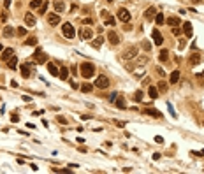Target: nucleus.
<instances>
[{
    "label": "nucleus",
    "instance_id": "obj_1",
    "mask_svg": "<svg viewBox=\"0 0 204 174\" xmlns=\"http://www.w3.org/2000/svg\"><path fill=\"white\" fill-rule=\"evenodd\" d=\"M79 69H81L79 72H81V76L84 78V79H90L93 74H95V65H93V63H90V62H84Z\"/></svg>",
    "mask_w": 204,
    "mask_h": 174
},
{
    "label": "nucleus",
    "instance_id": "obj_2",
    "mask_svg": "<svg viewBox=\"0 0 204 174\" xmlns=\"http://www.w3.org/2000/svg\"><path fill=\"white\" fill-rule=\"evenodd\" d=\"M62 33H63L67 39H74V37H76V30H74L72 23H63V25H62Z\"/></svg>",
    "mask_w": 204,
    "mask_h": 174
},
{
    "label": "nucleus",
    "instance_id": "obj_3",
    "mask_svg": "<svg viewBox=\"0 0 204 174\" xmlns=\"http://www.w3.org/2000/svg\"><path fill=\"white\" fill-rule=\"evenodd\" d=\"M109 84H111V83H109V78H107V76H99V78L95 79V86L100 88V90H106Z\"/></svg>",
    "mask_w": 204,
    "mask_h": 174
},
{
    "label": "nucleus",
    "instance_id": "obj_4",
    "mask_svg": "<svg viewBox=\"0 0 204 174\" xmlns=\"http://www.w3.org/2000/svg\"><path fill=\"white\" fill-rule=\"evenodd\" d=\"M79 37H81V41H92L93 39V30L92 28H88V27H83L81 32H79Z\"/></svg>",
    "mask_w": 204,
    "mask_h": 174
},
{
    "label": "nucleus",
    "instance_id": "obj_5",
    "mask_svg": "<svg viewBox=\"0 0 204 174\" xmlns=\"http://www.w3.org/2000/svg\"><path fill=\"white\" fill-rule=\"evenodd\" d=\"M116 16H118V20H120V21H123V23H129V21H130V18H132V16H130V12H129V11L125 9V7H122V9H118V12H116Z\"/></svg>",
    "mask_w": 204,
    "mask_h": 174
},
{
    "label": "nucleus",
    "instance_id": "obj_6",
    "mask_svg": "<svg viewBox=\"0 0 204 174\" xmlns=\"http://www.w3.org/2000/svg\"><path fill=\"white\" fill-rule=\"evenodd\" d=\"M33 62H35V63H46V62H48V55L42 53L41 49H37L35 55H33Z\"/></svg>",
    "mask_w": 204,
    "mask_h": 174
},
{
    "label": "nucleus",
    "instance_id": "obj_7",
    "mask_svg": "<svg viewBox=\"0 0 204 174\" xmlns=\"http://www.w3.org/2000/svg\"><path fill=\"white\" fill-rule=\"evenodd\" d=\"M48 23H49L51 27H56V25L60 23V14H58V12H51V14H48Z\"/></svg>",
    "mask_w": 204,
    "mask_h": 174
},
{
    "label": "nucleus",
    "instance_id": "obj_8",
    "mask_svg": "<svg viewBox=\"0 0 204 174\" xmlns=\"http://www.w3.org/2000/svg\"><path fill=\"white\" fill-rule=\"evenodd\" d=\"M151 37H153V42H155L157 46H162V44H164V35L158 30H153L151 32Z\"/></svg>",
    "mask_w": 204,
    "mask_h": 174
},
{
    "label": "nucleus",
    "instance_id": "obj_9",
    "mask_svg": "<svg viewBox=\"0 0 204 174\" xmlns=\"http://www.w3.org/2000/svg\"><path fill=\"white\" fill-rule=\"evenodd\" d=\"M155 16H157V9H155V7H148V9L144 11V20L146 21L155 20Z\"/></svg>",
    "mask_w": 204,
    "mask_h": 174
},
{
    "label": "nucleus",
    "instance_id": "obj_10",
    "mask_svg": "<svg viewBox=\"0 0 204 174\" xmlns=\"http://www.w3.org/2000/svg\"><path fill=\"white\" fill-rule=\"evenodd\" d=\"M137 56V48L132 46V48H129V49H125L123 51V58H135Z\"/></svg>",
    "mask_w": 204,
    "mask_h": 174
},
{
    "label": "nucleus",
    "instance_id": "obj_11",
    "mask_svg": "<svg viewBox=\"0 0 204 174\" xmlns=\"http://www.w3.org/2000/svg\"><path fill=\"white\" fill-rule=\"evenodd\" d=\"M53 5H55V12H58V14H62L65 11V2L63 0H55Z\"/></svg>",
    "mask_w": 204,
    "mask_h": 174
},
{
    "label": "nucleus",
    "instance_id": "obj_12",
    "mask_svg": "<svg viewBox=\"0 0 204 174\" xmlns=\"http://www.w3.org/2000/svg\"><path fill=\"white\" fill-rule=\"evenodd\" d=\"M25 23H27V27H35L37 20H35V16H33L32 12H27V14H25Z\"/></svg>",
    "mask_w": 204,
    "mask_h": 174
},
{
    "label": "nucleus",
    "instance_id": "obj_13",
    "mask_svg": "<svg viewBox=\"0 0 204 174\" xmlns=\"http://www.w3.org/2000/svg\"><path fill=\"white\" fill-rule=\"evenodd\" d=\"M107 39H109V42H111V44H114V46H116V44H120V35H118L114 30H111L109 33H107Z\"/></svg>",
    "mask_w": 204,
    "mask_h": 174
},
{
    "label": "nucleus",
    "instance_id": "obj_14",
    "mask_svg": "<svg viewBox=\"0 0 204 174\" xmlns=\"http://www.w3.org/2000/svg\"><path fill=\"white\" fill-rule=\"evenodd\" d=\"M12 55H14V49H12V48H5V49H2V60L7 62Z\"/></svg>",
    "mask_w": 204,
    "mask_h": 174
},
{
    "label": "nucleus",
    "instance_id": "obj_15",
    "mask_svg": "<svg viewBox=\"0 0 204 174\" xmlns=\"http://www.w3.org/2000/svg\"><path fill=\"white\" fill-rule=\"evenodd\" d=\"M20 72H21V76H23L25 79H28V78H30V74H32V71H30V67H28V65H21Z\"/></svg>",
    "mask_w": 204,
    "mask_h": 174
},
{
    "label": "nucleus",
    "instance_id": "obj_16",
    "mask_svg": "<svg viewBox=\"0 0 204 174\" xmlns=\"http://www.w3.org/2000/svg\"><path fill=\"white\" fill-rule=\"evenodd\" d=\"M183 33L186 37H192V23H190V21L183 23Z\"/></svg>",
    "mask_w": 204,
    "mask_h": 174
},
{
    "label": "nucleus",
    "instance_id": "obj_17",
    "mask_svg": "<svg viewBox=\"0 0 204 174\" xmlns=\"http://www.w3.org/2000/svg\"><path fill=\"white\" fill-rule=\"evenodd\" d=\"M14 27H4V37H7V39H11V37H14Z\"/></svg>",
    "mask_w": 204,
    "mask_h": 174
},
{
    "label": "nucleus",
    "instance_id": "obj_18",
    "mask_svg": "<svg viewBox=\"0 0 204 174\" xmlns=\"http://www.w3.org/2000/svg\"><path fill=\"white\" fill-rule=\"evenodd\" d=\"M48 72H49L51 76H58V74H60V71L56 69V65L51 63V62H48Z\"/></svg>",
    "mask_w": 204,
    "mask_h": 174
},
{
    "label": "nucleus",
    "instance_id": "obj_19",
    "mask_svg": "<svg viewBox=\"0 0 204 174\" xmlns=\"http://www.w3.org/2000/svg\"><path fill=\"white\" fill-rule=\"evenodd\" d=\"M113 104H116V107H120V109H125V107H127V104H125V99H123V97H120V95H118V97L114 99V102H113Z\"/></svg>",
    "mask_w": 204,
    "mask_h": 174
},
{
    "label": "nucleus",
    "instance_id": "obj_20",
    "mask_svg": "<svg viewBox=\"0 0 204 174\" xmlns=\"http://www.w3.org/2000/svg\"><path fill=\"white\" fill-rule=\"evenodd\" d=\"M178 81H180V71H174V72H171V76H169V83H173V84H176Z\"/></svg>",
    "mask_w": 204,
    "mask_h": 174
},
{
    "label": "nucleus",
    "instance_id": "obj_21",
    "mask_svg": "<svg viewBox=\"0 0 204 174\" xmlns=\"http://www.w3.org/2000/svg\"><path fill=\"white\" fill-rule=\"evenodd\" d=\"M7 65H9V69H12V71H14V69H16V65H18V56H14V55H12L9 60H7Z\"/></svg>",
    "mask_w": 204,
    "mask_h": 174
},
{
    "label": "nucleus",
    "instance_id": "obj_22",
    "mask_svg": "<svg viewBox=\"0 0 204 174\" xmlns=\"http://www.w3.org/2000/svg\"><path fill=\"white\" fill-rule=\"evenodd\" d=\"M180 23H181V21H180V18H178V16H171V18L167 20V25H169V27H178Z\"/></svg>",
    "mask_w": 204,
    "mask_h": 174
},
{
    "label": "nucleus",
    "instance_id": "obj_23",
    "mask_svg": "<svg viewBox=\"0 0 204 174\" xmlns=\"http://www.w3.org/2000/svg\"><path fill=\"white\" fill-rule=\"evenodd\" d=\"M201 60H202V56H201L199 53H194V55L190 56V63H192V65H197V63H201Z\"/></svg>",
    "mask_w": 204,
    "mask_h": 174
},
{
    "label": "nucleus",
    "instance_id": "obj_24",
    "mask_svg": "<svg viewBox=\"0 0 204 174\" xmlns=\"http://www.w3.org/2000/svg\"><path fill=\"white\" fill-rule=\"evenodd\" d=\"M148 95L151 97L153 100H155V99H158V88H155V86H150V88H148Z\"/></svg>",
    "mask_w": 204,
    "mask_h": 174
},
{
    "label": "nucleus",
    "instance_id": "obj_25",
    "mask_svg": "<svg viewBox=\"0 0 204 174\" xmlns=\"http://www.w3.org/2000/svg\"><path fill=\"white\" fill-rule=\"evenodd\" d=\"M143 113L144 114H150V116H153V118H162V114L158 113L157 109H144Z\"/></svg>",
    "mask_w": 204,
    "mask_h": 174
},
{
    "label": "nucleus",
    "instance_id": "obj_26",
    "mask_svg": "<svg viewBox=\"0 0 204 174\" xmlns=\"http://www.w3.org/2000/svg\"><path fill=\"white\" fill-rule=\"evenodd\" d=\"M92 90H93V84H92V83H83V84H81V92L90 93Z\"/></svg>",
    "mask_w": 204,
    "mask_h": 174
},
{
    "label": "nucleus",
    "instance_id": "obj_27",
    "mask_svg": "<svg viewBox=\"0 0 204 174\" xmlns=\"http://www.w3.org/2000/svg\"><path fill=\"white\" fill-rule=\"evenodd\" d=\"M58 76H60V79H63V81H65V79L69 78V69H67V67H62V69H60V74H58Z\"/></svg>",
    "mask_w": 204,
    "mask_h": 174
},
{
    "label": "nucleus",
    "instance_id": "obj_28",
    "mask_svg": "<svg viewBox=\"0 0 204 174\" xmlns=\"http://www.w3.org/2000/svg\"><path fill=\"white\" fill-rule=\"evenodd\" d=\"M164 21H165V18H164V14H162V12H157V16H155V23H157V25L160 27V25H162Z\"/></svg>",
    "mask_w": 204,
    "mask_h": 174
},
{
    "label": "nucleus",
    "instance_id": "obj_29",
    "mask_svg": "<svg viewBox=\"0 0 204 174\" xmlns=\"http://www.w3.org/2000/svg\"><path fill=\"white\" fill-rule=\"evenodd\" d=\"M42 4H44L42 0H30V7H32V9H39Z\"/></svg>",
    "mask_w": 204,
    "mask_h": 174
},
{
    "label": "nucleus",
    "instance_id": "obj_30",
    "mask_svg": "<svg viewBox=\"0 0 204 174\" xmlns=\"http://www.w3.org/2000/svg\"><path fill=\"white\" fill-rule=\"evenodd\" d=\"M102 42H104V37L100 35V37H97V39H95V41L92 42V46H93V48H97V49H99V48L102 46Z\"/></svg>",
    "mask_w": 204,
    "mask_h": 174
},
{
    "label": "nucleus",
    "instance_id": "obj_31",
    "mask_svg": "<svg viewBox=\"0 0 204 174\" xmlns=\"http://www.w3.org/2000/svg\"><path fill=\"white\" fill-rule=\"evenodd\" d=\"M158 58H160V62H167V60H169V51H167V49H162Z\"/></svg>",
    "mask_w": 204,
    "mask_h": 174
},
{
    "label": "nucleus",
    "instance_id": "obj_32",
    "mask_svg": "<svg viewBox=\"0 0 204 174\" xmlns=\"http://www.w3.org/2000/svg\"><path fill=\"white\" fill-rule=\"evenodd\" d=\"M35 44H37V39H35L33 35H32V37H28V39L25 41V46H35Z\"/></svg>",
    "mask_w": 204,
    "mask_h": 174
},
{
    "label": "nucleus",
    "instance_id": "obj_33",
    "mask_svg": "<svg viewBox=\"0 0 204 174\" xmlns=\"http://www.w3.org/2000/svg\"><path fill=\"white\" fill-rule=\"evenodd\" d=\"M158 92H167V83H164V81H160L158 83Z\"/></svg>",
    "mask_w": 204,
    "mask_h": 174
},
{
    "label": "nucleus",
    "instance_id": "obj_34",
    "mask_svg": "<svg viewBox=\"0 0 204 174\" xmlns=\"http://www.w3.org/2000/svg\"><path fill=\"white\" fill-rule=\"evenodd\" d=\"M134 100H135V102H141V100H143V92H141V90H139V92H135V95H134Z\"/></svg>",
    "mask_w": 204,
    "mask_h": 174
},
{
    "label": "nucleus",
    "instance_id": "obj_35",
    "mask_svg": "<svg viewBox=\"0 0 204 174\" xmlns=\"http://www.w3.org/2000/svg\"><path fill=\"white\" fill-rule=\"evenodd\" d=\"M46 11H48V2H44L41 7H39V14H46Z\"/></svg>",
    "mask_w": 204,
    "mask_h": 174
},
{
    "label": "nucleus",
    "instance_id": "obj_36",
    "mask_svg": "<svg viewBox=\"0 0 204 174\" xmlns=\"http://www.w3.org/2000/svg\"><path fill=\"white\" fill-rule=\"evenodd\" d=\"M114 23H116V20H114V18H111V16H109V18L106 20V25H107V27H113Z\"/></svg>",
    "mask_w": 204,
    "mask_h": 174
},
{
    "label": "nucleus",
    "instance_id": "obj_37",
    "mask_svg": "<svg viewBox=\"0 0 204 174\" xmlns=\"http://www.w3.org/2000/svg\"><path fill=\"white\" fill-rule=\"evenodd\" d=\"M56 122L62 123V125H67V118H63V116H56Z\"/></svg>",
    "mask_w": 204,
    "mask_h": 174
},
{
    "label": "nucleus",
    "instance_id": "obj_38",
    "mask_svg": "<svg viewBox=\"0 0 204 174\" xmlns=\"http://www.w3.org/2000/svg\"><path fill=\"white\" fill-rule=\"evenodd\" d=\"M18 35H21V37L27 35V28H25V27H20V28H18Z\"/></svg>",
    "mask_w": 204,
    "mask_h": 174
},
{
    "label": "nucleus",
    "instance_id": "obj_39",
    "mask_svg": "<svg viewBox=\"0 0 204 174\" xmlns=\"http://www.w3.org/2000/svg\"><path fill=\"white\" fill-rule=\"evenodd\" d=\"M100 18H104V20H107V18H109V12H107L106 9H102V11H100Z\"/></svg>",
    "mask_w": 204,
    "mask_h": 174
},
{
    "label": "nucleus",
    "instance_id": "obj_40",
    "mask_svg": "<svg viewBox=\"0 0 204 174\" xmlns=\"http://www.w3.org/2000/svg\"><path fill=\"white\" fill-rule=\"evenodd\" d=\"M167 107H169V113H171V116H173V118H176V113H174L173 106H171V104H167Z\"/></svg>",
    "mask_w": 204,
    "mask_h": 174
},
{
    "label": "nucleus",
    "instance_id": "obj_41",
    "mask_svg": "<svg viewBox=\"0 0 204 174\" xmlns=\"http://www.w3.org/2000/svg\"><path fill=\"white\" fill-rule=\"evenodd\" d=\"M11 122H12V123L20 122V116H18V114H12V116H11Z\"/></svg>",
    "mask_w": 204,
    "mask_h": 174
},
{
    "label": "nucleus",
    "instance_id": "obj_42",
    "mask_svg": "<svg viewBox=\"0 0 204 174\" xmlns=\"http://www.w3.org/2000/svg\"><path fill=\"white\" fill-rule=\"evenodd\" d=\"M155 141H157L158 144H162L164 143V137H162V135H157V137H155Z\"/></svg>",
    "mask_w": 204,
    "mask_h": 174
},
{
    "label": "nucleus",
    "instance_id": "obj_43",
    "mask_svg": "<svg viewBox=\"0 0 204 174\" xmlns=\"http://www.w3.org/2000/svg\"><path fill=\"white\" fill-rule=\"evenodd\" d=\"M71 86H72V88H74V90H78V88H79V84H78V83L74 81V79H72V81H71Z\"/></svg>",
    "mask_w": 204,
    "mask_h": 174
},
{
    "label": "nucleus",
    "instance_id": "obj_44",
    "mask_svg": "<svg viewBox=\"0 0 204 174\" xmlns=\"http://www.w3.org/2000/svg\"><path fill=\"white\" fill-rule=\"evenodd\" d=\"M0 20L5 23V21H7V14H5V12H2V14H0Z\"/></svg>",
    "mask_w": 204,
    "mask_h": 174
},
{
    "label": "nucleus",
    "instance_id": "obj_45",
    "mask_svg": "<svg viewBox=\"0 0 204 174\" xmlns=\"http://www.w3.org/2000/svg\"><path fill=\"white\" fill-rule=\"evenodd\" d=\"M143 48H144V49H146V51H150V49H151V46H150L148 42H143Z\"/></svg>",
    "mask_w": 204,
    "mask_h": 174
},
{
    "label": "nucleus",
    "instance_id": "obj_46",
    "mask_svg": "<svg viewBox=\"0 0 204 174\" xmlns=\"http://www.w3.org/2000/svg\"><path fill=\"white\" fill-rule=\"evenodd\" d=\"M71 71H72V74L76 76V74H78V65H72V67H71Z\"/></svg>",
    "mask_w": 204,
    "mask_h": 174
},
{
    "label": "nucleus",
    "instance_id": "obj_47",
    "mask_svg": "<svg viewBox=\"0 0 204 174\" xmlns=\"http://www.w3.org/2000/svg\"><path fill=\"white\" fill-rule=\"evenodd\" d=\"M83 23H84V25H92V23H93V20H92V18H86V20L83 21Z\"/></svg>",
    "mask_w": 204,
    "mask_h": 174
},
{
    "label": "nucleus",
    "instance_id": "obj_48",
    "mask_svg": "<svg viewBox=\"0 0 204 174\" xmlns=\"http://www.w3.org/2000/svg\"><path fill=\"white\" fill-rule=\"evenodd\" d=\"M114 123H116V127H120V128L125 127V122H114Z\"/></svg>",
    "mask_w": 204,
    "mask_h": 174
},
{
    "label": "nucleus",
    "instance_id": "obj_49",
    "mask_svg": "<svg viewBox=\"0 0 204 174\" xmlns=\"http://www.w3.org/2000/svg\"><path fill=\"white\" fill-rule=\"evenodd\" d=\"M173 33H174V35H180V33H181V30H180V28H173Z\"/></svg>",
    "mask_w": 204,
    "mask_h": 174
},
{
    "label": "nucleus",
    "instance_id": "obj_50",
    "mask_svg": "<svg viewBox=\"0 0 204 174\" xmlns=\"http://www.w3.org/2000/svg\"><path fill=\"white\" fill-rule=\"evenodd\" d=\"M23 100H25V102H30L32 97H28V95H23Z\"/></svg>",
    "mask_w": 204,
    "mask_h": 174
},
{
    "label": "nucleus",
    "instance_id": "obj_51",
    "mask_svg": "<svg viewBox=\"0 0 204 174\" xmlns=\"http://www.w3.org/2000/svg\"><path fill=\"white\" fill-rule=\"evenodd\" d=\"M116 97H118V93H113L111 97H109V100H111V102H114V99H116Z\"/></svg>",
    "mask_w": 204,
    "mask_h": 174
},
{
    "label": "nucleus",
    "instance_id": "obj_52",
    "mask_svg": "<svg viewBox=\"0 0 204 174\" xmlns=\"http://www.w3.org/2000/svg\"><path fill=\"white\" fill-rule=\"evenodd\" d=\"M4 5H5V7H9V5H11V0H4Z\"/></svg>",
    "mask_w": 204,
    "mask_h": 174
},
{
    "label": "nucleus",
    "instance_id": "obj_53",
    "mask_svg": "<svg viewBox=\"0 0 204 174\" xmlns=\"http://www.w3.org/2000/svg\"><path fill=\"white\" fill-rule=\"evenodd\" d=\"M2 49H4V46H2V42H0V51H2Z\"/></svg>",
    "mask_w": 204,
    "mask_h": 174
},
{
    "label": "nucleus",
    "instance_id": "obj_54",
    "mask_svg": "<svg viewBox=\"0 0 204 174\" xmlns=\"http://www.w3.org/2000/svg\"><path fill=\"white\" fill-rule=\"evenodd\" d=\"M202 78H204V71H202Z\"/></svg>",
    "mask_w": 204,
    "mask_h": 174
},
{
    "label": "nucleus",
    "instance_id": "obj_55",
    "mask_svg": "<svg viewBox=\"0 0 204 174\" xmlns=\"http://www.w3.org/2000/svg\"><path fill=\"white\" fill-rule=\"evenodd\" d=\"M107 2H113V0H107Z\"/></svg>",
    "mask_w": 204,
    "mask_h": 174
}]
</instances>
